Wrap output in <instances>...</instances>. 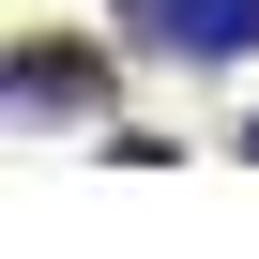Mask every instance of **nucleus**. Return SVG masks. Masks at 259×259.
<instances>
[{"label": "nucleus", "instance_id": "nucleus-1", "mask_svg": "<svg viewBox=\"0 0 259 259\" xmlns=\"http://www.w3.org/2000/svg\"><path fill=\"white\" fill-rule=\"evenodd\" d=\"M183 61H229V46H259V0H168V16H153Z\"/></svg>", "mask_w": 259, "mask_h": 259}, {"label": "nucleus", "instance_id": "nucleus-2", "mask_svg": "<svg viewBox=\"0 0 259 259\" xmlns=\"http://www.w3.org/2000/svg\"><path fill=\"white\" fill-rule=\"evenodd\" d=\"M76 92H92L76 46H16V107H76Z\"/></svg>", "mask_w": 259, "mask_h": 259}, {"label": "nucleus", "instance_id": "nucleus-3", "mask_svg": "<svg viewBox=\"0 0 259 259\" xmlns=\"http://www.w3.org/2000/svg\"><path fill=\"white\" fill-rule=\"evenodd\" d=\"M244 153H259V122H244Z\"/></svg>", "mask_w": 259, "mask_h": 259}]
</instances>
